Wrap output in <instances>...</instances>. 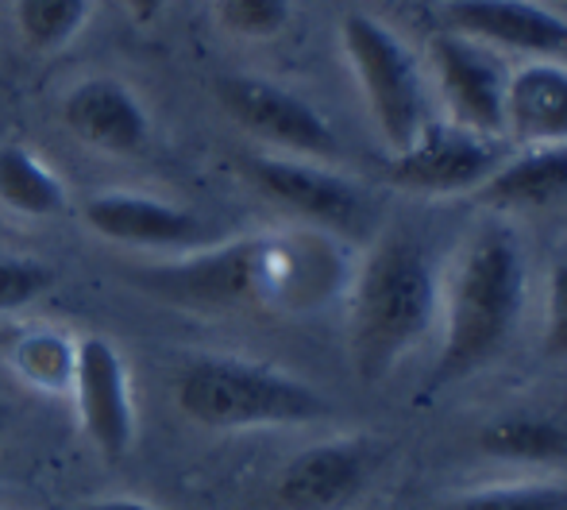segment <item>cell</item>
<instances>
[{
  "label": "cell",
  "mask_w": 567,
  "mask_h": 510,
  "mask_svg": "<svg viewBox=\"0 0 567 510\" xmlns=\"http://www.w3.org/2000/svg\"><path fill=\"white\" fill-rule=\"evenodd\" d=\"M348 348L363 382H382L441 322V275L425 244L390 228L351 275Z\"/></svg>",
  "instance_id": "obj_1"
},
{
  "label": "cell",
  "mask_w": 567,
  "mask_h": 510,
  "mask_svg": "<svg viewBox=\"0 0 567 510\" xmlns=\"http://www.w3.org/2000/svg\"><path fill=\"white\" fill-rule=\"evenodd\" d=\"M525 294H529V267L514 228H475L441 283L444 337L433 364V387L467 379L506 348L525 314Z\"/></svg>",
  "instance_id": "obj_2"
},
{
  "label": "cell",
  "mask_w": 567,
  "mask_h": 510,
  "mask_svg": "<svg viewBox=\"0 0 567 510\" xmlns=\"http://www.w3.org/2000/svg\"><path fill=\"white\" fill-rule=\"evenodd\" d=\"M174 402L194 426L298 429L332 418V402L301 376L244 356H197L174 379Z\"/></svg>",
  "instance_id": "obj_3"
},
{
  "label": "cell",
  "mask_w": 567,
  "mask_h": 510,
  "mask_svg": "<svg viewBox=\"0 0 567 510\" xmlns=\"http://www.w3.org/2000/svg\"><path fill=\"white\" fill-rule=\"evenodd\" d=\"M340 47L355 78L371 124L390 155L405 151L429 124L425 74L413 51L390 23L371 12H348L340 20Z\"/></svg>",
  "instance_id": "obj_4"
},
{
  "label": "cell",
  "mask_w": 567,
  "mask_h": 510,
  "mask_svg": "<svg viewBox=\"0 0 567 510\" xmlns=\"http://www.w3.org/2000/svg\"><path fill=\"white\" fill-rule=\"evenodd\" d=\"M143 294L197 314L262 309V233L213 241L174 259L127 271Z\"/></svg>",
  "instance_id": "obj_5"
},
{
  "label": "cell",
  "mask_w": 567,
  "mask_h": 510,
  "mask_svg": "<svg viewBox=\"0 0 567 510\" xmlns=\"http://www.w3.org/2000/svg\"><path fill=\"white\" fill-rule=\"evenodd\" d=\"M244 174L278 210L306 221L309 228L340 236V241L367 236L374 225V197L359 182L343 178L340 171L313 163V159L247 155Z\"/></svg>",
  "instance_id": "obj_6"
},
{
  "label": "cell",
  "mask_w": 567,
  "mask_h": 510,
  "mask_svg": "<svg viewBox=\"0 0 567 510\" xmlns=\"http://www.w3.org/2000/svg\"><path fill=\"white\" fill-rule=\"evenodd\" d=\"M220 109L231 124H239L247 135L267 143L275 155L313 159V163H332L340 159V140L332 124L321 116V109L309 105L301 93L286 90L278 82L255 74H225L213 82Z\"/></svg>",
  "instance_id": "obj_7"
},
{
  "label": "cell",
  "mask_w": 567,
  "mask_h": 510,
  "mask_svg": "<svg viewBox=\"0 0 567 510\" xmlns=\"http://www.w3.org/2000/svg\"><path fill=\"white\" fill-rule=\"evenodd\" d=\"M355 263L340 236L321 228L262 233V309L267 314H313L351 286Z\"/></svg>",
  "instance_id": "obj_8"
},
{
  "label": "cell",
  "mask_w": 567,
  "mask_h": 510,
  "mask_svg": "<svg viewBox=\"0 0 567 510\" xmlns=\"http://www.w3.org/2000/svg\"><path fill=\"white\" fill-rule=\"evenodd\" d=\"M429 74L444 105V121L471 128L478 135L502 140L506 135V85L509 70L491 47L475 43L455 31H436L425 47Z\"/></svg>",
  "instance_id": "obj_9"
},
{
  "label": "cell",
  "mask_w": 567,
  "mask_h": 510,
  "mask_svg": "<svg viewBox=\"0 0 567 510\" xmlns=\"http://www.w3.org/2000/svg\"><path fill=\"white\" fill-rule=\"evenodd\" d=\"M70 395L78 406V426L101 460L116 465L135 449V395L132 371L109 337H78Z\"/></svg>",
  "instance_id": "obj_10"
},
{
  "label": "cell",
  "mask_w": 567,
  "mask_h": 510,
  "mask_svg": "<svg viewBox=\"0 0 567 510\" xmlns=\"http://www.w3.org/2000/svg\"><path fill=\"white\" fill-rule=\"evenodd\" d=\"M498 163V140L478 135L452 121H429L417 132V140L394 155L390 178H394V186L413 190V194L452 197L475 194Z\"/></svg>",
  "instance_id": "obj_11"
},
{
  "label": "cell",
  "mask_w": 567,
  "mask_h": 510,
  "mask_svg": "<svg viewBox=\"0 0 567 510\" xmlns=\"http://www.w3.org/2000/svg\"><path fill=\"white\" fill-rule=\"evenodd\" d=\"M382 449L374 437H332L309 445L278 472L275 503L282 510H351L367 496Z\"/></svg>",
  "instance_id": "obj_12"
},
{
  "label": "cell",
  "mask_w": 567,
  "mask_h": 510,
  "mask_svg": "<svg viewBox=\"0 0 567 510\" xmlns=\"http://www.w3.org/2000/svg\"><path fill=\"white\" fill-rule=\"evenodd\" d=\"M82 221L93 236L120 248L140 252H194L213 244L209 221L182 210L163 197L140 194V190H105L82 205Z\"/></svg>",
  "instance_id": "obj_13"
},
{
  "label": "cell",
  "mask_w": 567,
  "mask_h": 510,
  "mask_svg": "<svg viewBox=\"0 0 567 510\" xmlns=\"http://www.w3.org/2000/svg\"><path fill=\"white\" fill-rule=\"evenodd\" d=\"M444 31L467 35L491 51L529 59H567V20L540 0H436Z\"/></svg>",
  "instance_id": "obj_14"
},
{
  "label": "cell",
  "mask_w": 567,
  "mask_h": 510,
  "mask_svg": "<svg viewBox=\"0 0 567 510\" xmlns=\"http://www.w3.org/2000/svg\"><path fill=\"white\" fill-rule=\"evenodd\" d=\"M62 121L93 151L105 155H140L151 143V113L140 93L109 74L82 78L62 98Z\"/></svg>",
  "instance_id": "obj_15"
},
{
  "label": "cell",
  "mask_w": 567,
  "mask_h": 510,
  "mask_svg": "<svg viewBox=\"0 0 567 510\" xmlns=\"http://www.w3.org/2000/svg\"><path fill=\"white\" fill-rule=\"evenodd\" d=\"M506 135L525 143H567V62L529 59L509 70Z\"/></svg>",
  "instance_id": "obj_16"
},
{
  "label": "cell",
  "mask_w": 567,
  "mask_h": 510,
  "mask_svg": "<svg viewBox=\"0 0 567 510\" xmlns=\"http://www.w3.org/2000/svg\"><path fill=\"white\" fill-rule=\"evenodd\" d=\"M567 197V143H525L475 190L486 210H540Z\"/></svg>",
  "instance_id": "obj_17"
},
{
  "label": "cell",
  "mask_w": 567,
  "mask_h": 510,
  "mask_svg": "<svg viewBox=\"0 0 567 510\" xmlns=\"http://www.w3.org/2000/svg\"><path fill=\"white\" fill-rule=\"evenodd\" d=\"M0 205L16 217L51 221L70 210V190L35 151L23 143L0 147Z\"/></svg>",
  "instance_id": "obj_18"
},
{
  "label": "cell",
  "mask_w": 567,
  "mask_h": 510,
  "mask_svg": "<svg viewBox=\"0 0 567 510\" xmlns=\"http://www.w3.org/2000/svg\"><path fill=\"white\" fill-rule=\"evenodd\" d=\"M478 449L502 465L553 468L567 460V426L556 418H537V414L498 418L478 434Z\"/></svg>",
  "instance_id": "obj_19"
},
{
  "label": "cell",
  "mask_w": 567,
  "mask_h": 510,
  "mask_svg": "<svg viewBox=\"0 0 567 510\" xmlns=\"http://www.w3.org/2000/svg\"><path fill=\"white\" fill-rule=\"evenodd\" d=\"M78 340L59 329H23L20 337L8 340V364L23 382L47 395H62L74 379Z\"/></svg>",
  "instance_id": "obj_20"
},
{
  "label": "cell",
  "mask_w": 567,
  "mask_h": 510,
  "mask_svg": "<svg viewBox=\"0 0 567 510\" xmlns=\"http://www.w3.org/2000/svg\"><path fill=\"white\" fill-rule=\"evenodd\" d=\"M93 0H16L20 39L39 54L66 51L90 23Z\"/></svg>",
  "instance_id": "obj_21"
},
{
  "label": "cell",
  "mask_w": 567,
  "mask_h": 510,
  "mask_svg": "<svg viewBox=\"0 0 567 510\" xmlns=\"http://www.w3.org/2000/svg\"><path fill=\"white\" fill-rule=\"evenodd\" d=\"M436 510H567V483L560 480H517L491 488L460 491Z\"/></svg>",
  "instance_id": "obj_22"
},
{
  "label": "cell",
  "mask_w": 567,
  "mask_h": 510,
  "mask_svg": "<svg viewBox=\"0 0 567 510\" xmlns=\"http://www.w3.org/2000/svg\"><path fill=\"white\" fill-rule=\"evenodd\" d=\"M217 23L231 39L244 43H270L293 20V0H213Z\"/></svg>",
  "instance_id": "obj_23"
},
{
  "label": "cell",
  "mask_w": 567,
  "mask_h": 510,
  "mask_svg": "<svg viewBox=\"0 0 567 510\" xmlns=\"http://www.w3.org/2000/svg\"><path fill=\"white\" fill-rule=\"evenodd\" d=\"M54 283V271L43 259L31 255H0V314L23 309L28 302H35L39 294H47Z\"/></svg>",
  "instance_id": "obj_24"
},
{
  "label": "cell",
  "mask_w": 567,
  "mask_h": 510,
  "mask_svg": "<svg viewBox=\"0 0 567 510\" xmlns=\"http://www.w3.org/2000/svg\"><path fill=\"white\" fill-rule=\"evenodd\" d=\"M540 345L548 360H567V259L556 263L548 278V322Z\"/></svg>",
  "instance_id": "obj_25"
},
{
  "label": "cell",
  "mask_w": 567,
  "mask_h": 510,
  "mask_svg": "<svg viewBox=\"0 0 567 510\" xmlns=\"http://www.w3.org/2000/svg\"><path fill=\"white\" fill-rule=\"evenodd\" d=\"M124 12L135 28H155L166 12V0H124Z\"/></svg>",
  "instance_id": "obj_26"
},
{
  "label": "cell",
  "mask_w": 567,
  "mask_h": 510,
  "mask_svg": "<svg viewBox=\"0 0 567 510\" xmlns=\"http://www.w3.org/2000/svg\"><path fill=\"white\" fill-rule=\"evenodd\" d=\"M78 510H163V507L135 496H105V499H90V503H82Z\"/></svg>",
  "instance_id": "obj_27"
}]
</instances>
